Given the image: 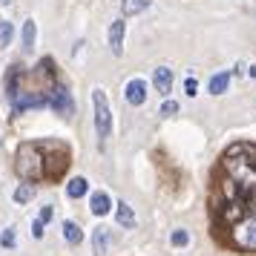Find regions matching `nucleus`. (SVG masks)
Listing matches in <instances>:
<instances>
[{
    "label": "nucleus",
    "instance_id": "obj_1",
    "mask_svg": "<svg viewBox=\"0 0 256 256\" xmlns=\"http://www.w3.org/2000/svg\"><path fill=\"white\" fill-rule=\"evenodd\" d=\"M213 236L224 248L256 254V144H230L213 173Z\"/></svg>",
    "mask_w": 256,
    "mask_h": 256
},
{
    "label": "nucleus",
    "instance_id": "obj_2",
    "mask_svg": "<svg viewBox=\"0 0 256 256\" xmlns=\"http://www.w3.org/2000/svg\"><path fill=\"white\" fill-rule=\"evenodd\" d=\"M72 152L64 141L44 138V141H24L14 156V170L26 184H44L58 182L70 170Z\"/></svg>",
    "mask_w": 256,
    "mask_h": 256
},
{
    "label": "nucleus",
    "instance_id": "obj_3",
    "mask_svg": "<svg viewBox=\"0 0 256 256\" xmlns=\"http://www.w3.org/2000/svg\"><path fill=\"white\" fill-rule=\"evenodd\" d=\"M92 110H95V132L104 141L112 132V112H110V98L104 90H92Z\"/></svg>",
    "mask_w": 256,
    "mask_h": 256
},
{
    "label": "nucleus",
    "instance_id": "obj_4",
    "mask_svg": "<svg viewBox=\"0 0 256 256\" xmlns=\"http://www.w3.org/2000/svg\"><path fill=\"white\" fill-rule=\"evenodd\" d=\"M124 38H127V24H124V18H121L116 24H110V49H112L116 58L124 55Z\"/></svg>",
    "mask_w": 256,
    "mask_h": 256
},
{
    "label": "nucleus",
    "instance_id": "obj_5",
    "mask_svg": "<svg viewBox=\"0 0 256 256\" xmlns=\"http://www.w3.org/2000/svg\"><path fill=\"white\" fill-rule=\"evenodd\" d=\"M72 95L66 92V86H55V92H52V110L58 112V116H64V118H70L72 116Z\"/></svg>",
    "mask_w": 256,
    "mask_h": 256
},
{
    "label": "nucleus",
    "instance_id": "obj_6",
    "mask_svg": "<svg viewBox=\"0 0 256 256\" xmlns=\"http://www.w3.org/2000/svg\"><path fill=\"white\" fill-rule=\"evenodd\" d=\"M124 98H127L132 106H141L147 101V84L141 81V78H132V81L127 84V90H124Z\"/></svg>",
    "mask_w": 256,
    "mask_h": 256
},
{
    "label": "nucleus",
    "instance_id": "obj_7",
    "mask_svg": "<svg viewBox=\"0 0 256 256\" xmlns=\"http://www.w3.org/2000/svg\"><path fill=\"white\" fill-rule=\"evenodd\" d=\"M152 84H156V90H158V95H170V90H173V70L170 66H156V72H152Z\"/></svg>",
    "mask_w": 256,
    "mask_h": 256
},
{
    "label": "nucleus",
    "instance_id": "obj_8",
    "mask_svg": "<svg viewBox=\"0 0 256 256\" xmlns=\"http://www.w3.org/2000/svg\"><path fill=\"white\" fill-rule=\"evenodd\" d=\"M90 210H92L95 216H106V213L112 210V198H110V193H104V190L92 193V198H90Z\"/></svg>",
    "mask_w": 256,
    "mask_h": 256
},
{
    "label": "nucleus",
    "instance_id": "obj_9",
    "mask_svg": "<svg viewBox=\"0 0 256 256\" xmlns=\"http://www.w3.org/2000/svg\"><path fill=\"white\" fill-rule=\"evenodd\" d=\"M147 9H150V0H121V18H136Z\"/></svg>",
    "mask_w": 256,
    "mask_h": 256
},
{
    "label": "nucleus",
    "instance_id": "obj_10",
    "mask_svg": "<svg viewBox=\"0 0 256 256\" xmlns=\"http://www.w3.org/2000/svg\"><path fill=\"white\" fill-rule=\"evenodd\" d=\"M90 193V182L84 178V176H78V178H72L70 184H66V196L70 198H81Z\"/></svg>",
    "mask_w": 256,
    "mask_h": 256
},
{
    "label": "nucleus",
    "instance_id": "obj_11",
    "mask_svg": "<svg viewBox=\"0 0 256 256\" xmlns=\"http://www.w3.org/2000/svg\"><path fill=\"white\" fill-rule=\"evenodd\" d=\"M118 224H121V228H127V230L136 228V213H132V208H130L127 202H121V204H118Z\"/></svg>",
    "mask_w": 256,
    "mask_h": 256
},
{
    "label": "nucleus",
    "instance_id": "obj_12",
    "mask_svg": "<svg viewBox=\"0 0 256 256\" xmlns=\"http://www.w3.org/2000/svg\"><path fill=\"white\" fill-rule=\"evenodd\" d=\"M92 248H95L98 256L106 254V248H110V230H106V228H98V230L92 233Z\"/></svg>",
    "mask_w": 256,
    "mask_h": 256
},
{
    "label": "nucleus",
    "instance_id": "obj_13",
    "mask_svg": "<svg viewBox=\"0 0 256 256\" xmlns=\"http://www.w3.org/2000/svg\"><path fill=\"white\" fill-rule=\"evenodd\" d=\"M228 86H230V72H219V75H213V78H210V92H213V95L228 92Z\"/></svg>",
    "mask_w": 256,
    "mask_h": 256
},
{
    "label": "nucleus",
    "instance_id": "obj_14",
    "mask_svg": "<svg viewBox=\"0 0 256 256\" xmlns=\"http://www.w3.org/2000/svg\"><path fill=\"white\" fill-rule=\"evenodd\" d=\"M35 40H38V24H35V20H26V24H24V49H26V52H32Z\"/></svg>",
    "mask_w": 256,
    "mask_h": 256
},
{
    "label": "nucleus",
    "instance_id": "obj_15",
    "mask_svg": "<svg viewBox=\"0 0 256 256\" xmlns=\"http://www.w3.org/2000/svg\"><path fill=\"white\" fill-rule=\"evenodd\" d=\"M64 236L70 244H81L84 242V230L75 224V222H64Z\"/></svg>",
    "mask_w": 256,
    "mask_h": 256
},
{
    "label": "nucleus",
    "instance_id": "obj_16",
    "mask_svg": "<svg viewBox=\"0 0 256 256\" xmlns=\"http://www.w3.org/2000/svg\"><path fill=\"white\" fill-rule=\"evenodd\" d=\"M12 38H14V26L9 24V20H3V18H0V49L9 46V44H12Z\"/></svg>",
    "mask_w": 256,
    "mask_h": 256
},
{
    "label": "nucleus",
    "instance_id": "obj_17",
    "mask_svg": "<svg viewBox=\"0 0 256 256\" xmlns=\"http://www.w3.org/2000/svg\"><path fill=\"white\" fill-rule=\"evenodd\" d=\"M32 196H35L32 184H20L18 190H14V202H18V204H26V202H32Z\"/></svg>",
    "mask_w": 256,
    "mask_h": 256
},
{
    "label": "nucleus",
    "instance_id": "obj_18",
    "mask_svg": "<svg viewBox=\"0 0 256 256\" xmlns=\"http://www.w3.org/2000/svg\"><path fill=\"white\" fill-rule=\"evenodd\" d=\"M0 244H3V248H14V244H18V233H14V228H6V230H3Z\"/></svg>",
    "mask_w": 256,
    "mask_h": 256
},
{
    "label": "nucleus",
    "instance_id": "obj_19",
    "mask_svg": "<svg viewBox=\"0 0 256 256\" xmlns=\"http://www.w3.org/2000/svg\"><path fill=\"white\" fill-rule=\"evenodd\" d=\"M187 242H190V233L187 230H173V244L176 248H184Z\"/></svg>",
    "mask_w": 256,
    "mask_h": 256
},
{
    "label": "nucleus",
    "instance_id": "obj_20",
    "mask_svg": "<svg viewBox=\"0 0 256 256\" xmlns=\"http://www.w3.org/2000/svg\"><path fill=\"white\" fill-rule=\"evenodd\" d=\"M176 112H178V104H176L173 98H170V101H164V104H162V116H167V118H170V116H176Z\"/></svg>",
    "mask_w": 256,
    "mask_h": 256
},
{
    "label": "nucleus",
    "instance_id": "obj_21",
    "mask_svg": "<svg viewBox=\"0 0 256 256\" xmlns=\"http://www.w3.org/2000/svg\"><path fill=\"white\" fill-rule=\"evenodd\" d=\"M184 92L190 95V98L198 92V81H196V78H187V81H184Z\"/></svg>",
    "mask_w": 256,
    "mask_h": 256
},
{
    "label": "nucleus",
    "instance_id": "obj_22",
    "mask_svg": "<svg viewBox=\"0 0 256 256\" xmlns=\"http://www.w3.org/2000/svg\"><path fill=\"white\" fill-rule=\"evenodd\" d=\"M44 224H46V222H40V219L32 224V236H35V239H44Z\"/></svg>",
    "mask_w": 256,
    "mask_h": 256
},
{
    "label": "nucleus",
    "instance_id": "obj_23",
    "mask_svg": "<svg viewBox=\"0 0 256 256\" xmlns=\"http://www.w3.org/2000/svg\"><path fill=\"white\" fill-rule=\"evenodd\" d=\"M52 216H55V210H52V208H44V210H40V216H38V219H40V222H49Z\"/></svg>",
    "mask_w": 256,
    "mask_h": 256
},
{
    "label": "nucleus",
    "instance_id": "obj_24",
    "mask_svg": "<svg viewBox=\"0 0 256 256\" xmlns=\"http://www.w3.org/2000/svg\"><path fill=\"white\" fill-rule=\"evenodd\" d=\"M248 75H250V78H256V66H250V70H248Z\"/></svg>",
    "mask_w": 256,
    "mask_h": 256
},
{
    "label": "nucleus",
    "instance_id": "obj_25",
    "mask_svg": "<svg viewBox=\"0 0 256 256\" xmlns=\"http://www.w3.org/2000/svg\"><path fill=\"white\" fill-rule=\"evenodd\" d=\"M0 3H3V6H9V3H12V0H0Z\"/></svg>",
    "mask_w": 256,
    "mask_h": 256
}]
</instances>
